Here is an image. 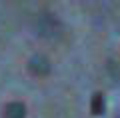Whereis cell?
<instances>
[{
    "label": "cell",
    "instance_id": "3957f363",
    "mask_svg": "<svg viewBox=\"0 0 120 118\" xmlns=\"http://www.w3.org/2000/svg\"><path fill=\"white\" fill-rule=\"evenodd\" d=\"M48 60L46 58H42V56H36V58H32V62H30V70L34 72V74H46L48 72Z\"/></svg>",
    "mask_w": 120,
    "mask_h": 118
},
{
    "label": "cell",
    "instance_id": "7a4b0ae2",
    "mask_svg": "<svg viewBox=\"0 0 120 118\" xmlns=\"http://www.w3.org/2000/svg\"><path fill=\"white\" fill-rule=\"evenodd\" d=\"M26 116V108L22 102H10L4 108V118H24Z\"/></svg>",
    "mask_w": 120,
    "mask_h": 118
},
{
    "label": "cell",
    "instance_id": "277c9868",
    "mask_svg": "<svg viewBox=\"0 0 120 118\" xmlns=\"http://www.w3.org/2000/svg\"><path fill=\"white\" fill-rule=\"evenodd\" d=\"M90 108H92V114H102V112H104V96H102L100 92H96L94 96H92Z\"/></svg>",
    "mask_w": 120,
    "mask_h": 118
},
{
    "label": "cell",
    "instance_id": "6da1fadb",
    "mask_svg": "<svg viewBox=\"0 0 120 118\" xmlns=\"http://www.w3.org/2000/svg\"><path fill=\"white\" fill-rule=\"evenodd\" d=\"M40 32L44 34V36H60L62 34V24H60L58 20H56L52 14H44L42 18H40Z\"/></svg>",
    "mask_w": 120,
    "mask_h": 118
}]
</instances>
